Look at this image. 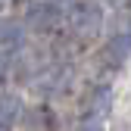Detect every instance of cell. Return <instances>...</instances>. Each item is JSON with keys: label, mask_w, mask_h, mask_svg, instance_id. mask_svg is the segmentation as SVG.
<instances>
[{"label": "cell", "mask_w": 131, "mask_h": 131, "mask_svg": "<svg viewBox=\"0 0 131 131\" xmlns=\"http://www.w3.org/2000/svg\"><path fill=\"white\" fill-rule=\"evenodd\" d=\"M69 22H72V31H75V38L81 44H94L97 38H100V31H103V9L94 3V0H81V3L72 6V16H69Z\"/></svg>", "instance_id": "obj_1"}, {"label": "cell", "mask_w": 131, "mask_h": 131, "mask_svg": "<svg viewBox=\"0 0 131 131\" xmlns=\"http://www.w3.org/2000/svg\"><path fill=\"white\" fill-rule=\"evenodd\" d=\"M81 109H84V116H97V119H106L112 112V88L106 81H97L84 91L81 97Z\"/></svg>", "instance_id": "obj_2"}, {"label": "cell", "mask_w": 131, "mask_h": 131, "mask_svg": "<svg viewBox=\"0 0 131 131\" xmlns=\"http://www.w3.org/2000/svg\"><path fill=\"white\" fill-rule=\"evenodd\" d=\"M131 59V31H116L109 35L106 47L100 50V62H106L109 69H119Z\"/></svg>", "instance_id": "obj_3"}, {"label": "cell", "mask_w": 131, "mask_h": 131, "mask_svg": "<svg viewBox=\"0 0 131 131\" xmlns=\"http://www.w3.org/2000/svg\"><path fill=\"white\" fill-rule=\"evenodd\" d=\"M56 22H59L56 6H50V3H38L35 9H31V25H38V28H53Z\"/></svg>", "instance_id": "obj_4"}, {"label": "cell", "mask_w": 131, "mask_h": 131, "mask_svg": "<svg viewBox=\"0 0 131 131\" xmlns=\"http://www.w3.org/2000/svg\"><path fill=\"white\" fill-rule=\"evenodd\" d=\"M78 131H106V125H103V119L88 116V119H81V122H78Z\"/></svg>", "instance_id": "obj_5"}, {"label": "cell", "mask_w": 131, "mask_h": 131, "mask_svg": "<svg viewBox=\"0 0 131 131\" xmlns=\"http://www.w3.org/2000/svg\"><path fill=\"white\" fill-rule=\"evenodd\" d=\"M103 3H109V6H122L125 0H103Z\"/></svg>", "instance_id": "obj_6"}]
</instances>
